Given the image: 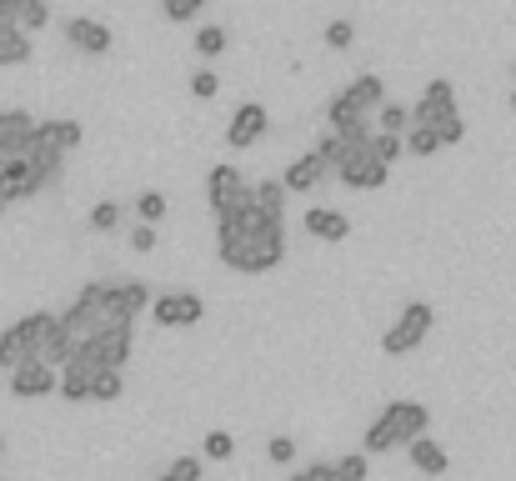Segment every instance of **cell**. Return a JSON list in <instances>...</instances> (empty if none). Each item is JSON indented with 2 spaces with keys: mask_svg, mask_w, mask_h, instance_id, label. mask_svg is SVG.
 <instances>
[{
  "mask_svg": "<svg viewBox=\"0 0 516 481\" xmlns=\"http://www.w3.org/2000/svg\"><path fill=\"white\" fill-rule=\"evenodd\" d=\"M216 241H221L216 246L221 261L231 271H246V276H261V271H271V266L286 261V226H276V231H246L241 216H236V221H221Z\"/></svg>",
  "mask_w": 516,
  "mask_h": 481,
  "instance_id": "cell-1",
  "label": "cell"
},
{
  "mask_svg": "<svg viewBox=\"0 0 516 481\" xmlns=\"http://www.w3.org/2000/svg\"><path fill=\"white\" fill-rule=\"evenodd\" d=\"M386 106V86H381V76H356L346 91H336L331 96V106H326V126L341 136V141H361V136H371V111H381Z\"/></svg>",
  "mask_w": 516,
  "mask_h": 481,
  "instance_id": "cell-2",
  "label": "cell"
},
{
  "mask_svg": "<svg viewBox=\"0 0 516 481\" xmlns=\"http://www.w3.org/2000/svg\"><path fill=\"white\" fill-rule=\"evenodd\" d=\"M426 426H431V411H426L421 401H391V406L366 426L361 451L376 456V451H391V446H411L416 436H426Z\"/></svg>",
  "mask_w": 516,
  "mask_h": 481,
  "instance_id": "cell-3",
  "label": "cell"
},
{
  "mask_svg": "<svg viewBox=\"0 0 516 481\" xmlns=\"http://www.w3.org/2000/svg\"><path fill=\"white\" fill-rule=\"evenodd\" d=\"M411 126L431 131L441 146H456V141L466 136V121H461V111H456V86H451V81H426L421 101L411 106Z\"/></svg>",
  "mask_w": 516,
  "mask_h": 481,
  "instance_id": "cell-4",
  "label": "cell"
},
{
  "mask_svg": "<svg viewBox=\"0 0 516 481\" xmlns=\"http://www.w3.org/2000/svg\"><path fill=\"white\" fill-rule=\"evenodd\" d=\"M51 331H56V316H51V311H31V316H21L16 326H6V331H0V366L16 371L21 361H36Z\"/></svg>",
  "mask_w": 516,
  "mask_h": 481,
  "instance_id": "cell-5",
  "label": "cell"
},
{
  "mask_svg": "<svg viewBox=\"0 0 516 481\" xmlns=\"http://www.w3.org/2000/svg\"><path fill=\"white\" fill-rule=\"evenodd\" d=\"M331 176H336L341 186H351V191H381L386 176H391V166H381V161L371 156L366 136H361V141H341V161H336Z\"/></svg>",
  "mask_w": 516,
  "mask_h": 481,
  "instance_id": "cell-6",
  "label": "cell"
},
{
  "mask_svg": "<svg viewBox=\"0 0 516 481\" xmlns=\"http://www.w3.org/2000/svg\"><path fill=\"white\" fill-rule=\"evenodd\" d=\"M431 321H436V311H431V301H411L391 326H386V336H381V351L386 356H406V351H416L421 341H426V331H431Z\"/></svg>",
  "mask_w": 516,
  "mask_h": 481,
  "instance_id": "cell-7",
  "label": "cell"
},
{
  "mask_svg": "<svg viewBox=\"0 0 516 481\" xmlns=\"http://www.w3.org/2000/svg\"><path fill=\"white\" fill-rule=\"evenodd\" d=\"M31 141H36V116L31 111H21V106L0 111V161H26Z\"/></svg>",
  "mask_w": 516,
  "mask_h": 481,
  "instance_id": "cell-8",
  "label": "cell"
},
{
  "mask_svg": "<svg viewBox=\"0 0 516 481\" xmlns=\"http://www.w3.org/2000/svg\"><path fill=\"white\" fill-rule=\"evenodd\" d=\"M151 316H156V326H196L201 316H206V301L196 296V291H161L156 301H151Z\"/></svg>",
  "mask_w": 516,
  "mask_h": 481,
  "instance_id": "cell-9",
  "label": "cell"
},
{
  "mask_svg": "<svg viewBox=\"0 0 516 481\" xmlns=\"http://www.w3.org/2000/svg\"><path fill=\"white\" fill-rule=\"evenodd\" d=\"M266 126H271L266 106H261V101H246V106H236L231 121H226V146H231V151H251V146L266 136Z\"/></svg>",
  "mask_w": 516,
  "mask_h": 481,
  "instance_id": "cell-10",
  "label": "cell"
},
{
  "mask_svg": "<svg viewBox=\"0 0 516 481\" xmlns=\"http://www.w3.org/2000/svg\"><path fill=\"white\" fill-rule=\"evenodd\" d=\"M51 181L31 166V161H0V196L6 201H26V196H36V191H46Z\"/></svg>",
  "mask_w": 516,
  "mask_h": 481,
  "instance_id": "cell-11",
  "label": "cell"
},
{
  "mask_svg": "<svg viewBox=\"0 0 516 481\" xmlns=\"http://www.w3.org/2000/svg\"><path fill=\"white\" fill-rule=\"evenodd\" d=\"M56 366H46V361H21L16 371H11V391L21 396V401H31V396H51L56 391Z\"/></svg>",
  "mask_w": 516,
  "mask_h": 481,
  "instance_id": "cell-12",
  "label": "cell"
},
{
  "mask_svg": "<svg viewBox=\"0 0 516 481\" xmlns=\"http://www.w3.org/2000/svg\"><path fill=\"white\" fill-rule=\"evenodd\" d=\"M66 41L81 51V56H106L111 51V26L91 21V16H71L66 21Z\"/></svg>",
  "mask_w": 516,
  "mask_h": 481,
  "instance_id": "cell-13",
  "label": "cell"
},
{
  "mask_svg": "<svg viewBox=\"0 0 516 481\" xmlns=\"http://www.w3.org/2000/svg\"><path fill=\"white\" fill-rule=\"evenodd\" d=\"M81 121H36V141L41 146H51V151H61V156H71L76 146H81Z\"/></svg>",
  "mask_w": 516,
  "mask_h": 481,
  "instance_id": "cell-14",
  "label": "cell"
},
{
  "mask_svg": "<svg viewBox=\"0 0 516 481\" xmlns=\"http://www.w3.org/2000/svg\"><path fill=\"white\" fill-rule=\"evenodd\" d=\"M106 286H111L116 311H121V316H131V321H136V311H146V306H151V286H146V281H136V276H121V281H106Z\"/></svg>",
  "mask_w": 516,
  "mask_h": 481,
  "instance_id": "cell-15",
  "label": "cell"
},
{
  "mask_svg": "<svg viewBox=\"0 0 516 481\" xmlns=\"http://www.w3.org/2000/svg\"><path fill=\"white\" fill-rule=\"evenodd\" d=\"M326 176H331V171H326V166H321V161H316V156L306 151V156H296V161L286 166L281 186H286V191H316V186H321Z\"/></svg>",
  "mask_w": 516,
  "mask_h": 481,
  "instance_id": "cell-16",
  "label": "cell"
},
{
  "mask_svg": "<svg viewBox=\"0 0 516 481\" xmlns=\"http://www.w3.org/2000/svg\"><path fill=\"white\" fill-rule=\"evenodd\" d=\"M301 226H306L311 236H321V241H346V236H351V221H346L341 211H326V206H311Z\"/></svg>",
  "mask_w": 516,
  "mask_h": 481,
  "instance_id": "cell-17",
  "label": "cell"
},
{
  "mask_svg": "<svg viewBox=\"0 0 516 481\" xmlns=\"http://www.w3.org/2000/svg\"><path fill=\"white\" fill-rule=\"evenodd\" d=\"M406 451H411V466H416L421 476H441V471L451 466V461H446V446H441V441H431V436H416Z\"/></svg>",
  "mask_w": 516,
  "mask_h": 481,
  "instance_id": "cell-18",
  "label": "cell"
},
{
  "mask_svg": "<svg viewBox=\"0 0 516 481\" xmlns=\"http://www.w3.org/2000/svg\"><path fill=\"white\" fill-rule=\"evenodd\" d=\"M91 381H96V371H91V366H81V361H66V366H61V381H56V391H61L66 401H91Z\"/></svg>",
  "mask_w": 516,
  "mask_h": 481,
  "instance_id": "cell-19",
  "label": "cell"
},
{
  "mask_svg": "<svg viewBox=\"0 0 516 481\" xmlns=\"http://www.w3.org/2000/svg\"><path fill=\"white\" fill-rule=\"evenodd\" d=\"M236 186H246V176H241L231 161H221V166L206 176V201H211V211H216L221 201H231V191H236Z\"/></svg>",
  "mask_w": 516,
  "mask_h": 481,
  "instance_id": "cell-20",
  "label": "cell"
},
{
  "mask_svg": "<svg viewBox=\"0 0 516 481\" xmlns=\"http://www.w3.org/2000/svg\"><path fill=\"white\" fill-rule=\"evenodd\" d=\"M256 191V211L266 216V221H286V186L281 181H261V186H251Z\"/></svg>",
  "mask_w": 516,
  "mask_h": 481,
  "instance_id": "cell-21",
  "label": "cell"
},
{
  "mask_svg": "<svg viewBox=\"0 0 516 481\" xmlns=\"http://www.w3.org/2000/svg\"><path fill=\"white\" fill-rule=\"evenodd\" d=\"M31 51H36V41L26 31H6V36H0V66H26Z\"/></svg>",
  "mask_w": 516,
  "mask_h": 481,
  "instance_id": "cell-22",
  "label": "cell"
},
{
  "mask_svg": "<svg viewBox=\"0 0 516 481\" xmlns=\"http://www.w3.org/2000/svg\"><path fill=\"white\" fill-rule=\"evenodd\" d=\"M366 471H371L366 451H346V456L331 461V481H366Z\"/></svg>",
  "mask_w": 516,
  "mask_h": 481,
  "instance_id": "cell-23",
  "label": "cell"
},
{
  "mask_svg": "<svg viewBox=\"0 0 516 481\" xmlns=\"http://www.w3.org/2000/svg\"><path fill=\"white\" fill-rule=\"evenodd\" d=\"M376 126H381L386 136H401V131H411V106H401V101H386V106L376 111Z\"/></svg>",
  "mask_w": 516,
  "mask_h": 481,
  "instance_id": "cell-24",
  "label": "cell"
},
{
  "mask_svg": "<svg viewBox=\"0 0 516 481\" xmlns=\"http://www.w3.org/2000/svg\"><path fill=\"white\" fill-rule=\"evenodd\" d=\"M51 26V0H21V31L36 36Z\"/></svg>",
  "mask_w": 516,
  "mask_h": 481,
  "instance_id": "cell-25",
  "label": "cell"
},
{
  "mask_svg": "<svg viewBox=\"0 0 516 481\" xmlns=\"http://www.w3.org/2000/svg\"><path fill=\"white\" fill-rule=\"evenodd\" d=\"M366 146H371V156H376L381 166H391V161L406 151V141H401V136H386V131H371V136H366Z\"/></svg>",
  "mask_w": 516,
  "mask_h": 481,
  "instance_id": "cell-26",
  "label": "cell"
},
{
  "mask_svg": "<svg viewBox=\"0 0 516 481\" xmlns=\"http://www.w3.org/2000/svg\"><path fill=\"white\" fill-rule=\"evenodd\" d=\"M121 396H126V376L121 371H101L91 381V401H121Z\"/></svg>",
  "mask_w": 516,
  "mask_h": 481,
  "instance_id": "cell-27",
  "label": "cell"
},
{
  "mask_svg": "<svg viewBox=\"0 0 516 481\" xmlns=\"http://www.w3.org/2000/svg\"><path fill=\"white\" fill-rule=\"evenodd\" d=\"M231 451H236V436H231V431H221V426H216V431H206V436H201V456H206V461H226Z\"/></svg>",
  "mask_w": 516,
  "mask_h": 481,
  "instance_id": "cell-28",
  "label": "cell"
},
{
  "mask_svg": "<svg viewBox=\"0 0 516 481\" xmlns=\"http://www.w3.org/2000/svg\"><path fill=\"white\" fill-rule=\"evenodd\" d=\"M166 206H171V201H166L161 191H141V196H136V216H141V226H156V221L166 216Z\"/></svg>",
  "mask_w": 516,
  "mask_h": 481,
  "instance_id": "cell-29",
  "label": "cell"
},
{
  "mask_svg": "<svg viewBox=\"0 0 516 481\" xmlns=\"http://www.w3.org/2000/svg\"><path fill=\"white\" fill-rule=\"evenodd\" d=\"M221 51H226V26H201V31H196V56L211 61V56H221Z\"/></svg>",
  "mask_w": 516,
  "mask_h": 481,
  "instance_id": "cell-30",
  "label": "cell"
},
{
  "mask_svg": "<svg viewBox=\"0 0 516 481\" xmlns=\"http://www.w3.org/2000/svg\"><path fill=\"white\" fill-rule=\"evenodd\" d=\"M401 141H406V151H411V156H436V151H441V141H436L431 131H421V126H411Z\"/></svg>",
  "mask_w": 516,
  "mask_h": 481,
  "instance_id": "cell-31",
  "label": "cell"
},
{
  "mask_svg": "<svg viewBox=\"0 0 516 481\" xmlns=\"http://www.w3.org/2000/svg\"><path fill=\"white\" fill-rule=\"evenodd\" d=\"M311 156H316L326 171H336V161H341V136H336V131H326V136L311 146Z\"/></svg>",
  "mask_w": 516,
  "mask_h": 481,
  "instance_id": "cell-32",
  "label": "cell"
},
{
  "mask_svg": "<svg viewBox=\"0 0 516 481\" xmlns=\"http://www.w3.org/2000/svg\"><path fill=\"white\" fill-rule=\"evenodd\" d=\"M121 226V206L116 201H96L91 206V231H116Z\"/></svg>",
  "mask_w": 516,
  "mask_h": 481,
  "instance_id": "cell-33",
  "label": "cell"
},
{
  "mask_svg": "<svg viewBox=\"0 0 516 481\" xmlns=\"http://www.w3.org/2000/svg\"><path fill=\"white\" fill-rule=\"evenodd\" d=\"M161 481H201V461H196V456H176Z\"/></svg>",
  "mask_w": 516,
  "mask_h": 481,
  "instance_id": "cell-34",
  "label": "cell"
},
{
  "mask_svg": "<svg viewBox=\"0 0 516 481\" xmlns=\"http://www.w3.org/2000/svg\"><path fill=\"white\" fill-rule=\"evenodd\" d=\"M351 41H356V26H351V21H331V26H326V46H331V51H351Z\"/></svg>",
  "mask_w": 516,
  "mask_h": 481,
  "instance_id": "cell-35",
  "label": "cell"
},
{
  "mask_svg": "<svg viewBox=\"0 0 516 481\" xmlns=\"http://www.w3.org/2000/svg\"><path fill=\"white\" fill-rule=\"evenodd\" d=\"M201 6H206V0H161L166 21H191V16H201Z\"/></svg>",
  "mask_w": 516,
  "mask_h": 481,
  "instance_id": "cell-36",
  "label": "cell"
},
{
  "mask_svg": "<svg viewBox=\"0 0 516 481\" xmlns=\"http://www.w3.org/2000/svg\"><path fill=\"white\" fill-rule=\"evenodd\" d=\"M266 456H271L276 466H291V461H296V441H291V436H271V441H266Z\"/></svg>",
  "mask_w": 516,
  "mask_h": 481,
  "instance_id": "cell-37",
  "label": "cell"
},
{
  "mask_svg": "<svg viewBox=\"0 0 516 481\" xmlns=\"http://www.w3.org/2000/svg\"><path fill=\"white\" fill-rule=\"evenodd\" d=\"M216 91H221V76H216V71H196V76H191V96L211 101Z\"/></svg>",
  "mask_w": 516,
  "mask_h": 481,
  "instance_id": "cell-38",
  "label": "cell"
},
{
  "mask_svg": "<svg viewBox=\"0 0 516 481\" xmlns=\"http://www.w3.org/2000/svg\"><path fill=\"white\" fill-rule=\"evenodd\" d=\"M286 481H331V461H311V466H296Z\"/></svg>",
  "mask_w": 516,
  "mask_h": 481,
  "instance_id": "cell-39",
  "label": "cell"
},
{
  "mask_svg": "<svg viewBox=\"0 0 516 481\" xmlns=\"http://www.w3.org/2000/svg\"><path fill=\"white\" fill-rule=\"evenodd\" d=\"M21 31V0H0V36Z\"/></svg>",
  "mask_w": 516,
  "mask_h": 481,
  "instance_id": "cell-40",
  "label": "cell"
},
{
  "mask_svg": "<svg viewBox=\"0 0 516 481\" xmlns=\"http://www.w3.org/2000/svg\"><path fill=\"white\" fill-rule=\"evenodd\" d=\"M156 241H161V236H156V226H136V231H131V251H141V256H146V251H156Z\"/></svg>",
  "mask_w": 516,
  "mask_h": 481,
  "instance_id": "cell-41",
  "label": "cell"
},
{
  "mask_svg": "<svg viewBox=\"0 0 516 481\" xmlns=\"http://www.w3.org/2000/svg\"><path fill=\"white\" fill-rule=\"evenodd\" d=\"M6 206H11V201H6V196H0V216H6Z\"/></svg>",
  "mask_w": 516,
  "mask_h": 481,
  "instance_id": "cell-42",
  "label": "cell"
},
{
  "mask_svg": "<svg viewBox=\"0 0 516 481\" xmlns=\"http://www.w3.org/2000/svg\"><path fill=\"white\" fill-rule=\"evenodd\" d=\"M0 456H6V436H0Z\"/></svg>",
  "mask_w": 516,
  "mask_h": 481,
  "instance_id": "cell-43",
  "label": "cell"
},
{
  "mask_svg": "<svg viewBox=\"0 0 516 481\" xmlns=\"http://www.w3.org/2000/svg\"><path fill=\"white\" fill-rule=\"evenodd\" d=\"M511 111H516V91H511Z\"/></svg>",
  "mask_w": 516,
  "mask_h": 481,
  "instance_id": "cell-44",
  "label": "cell"
}]
</instances>
